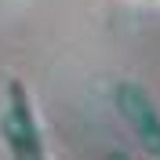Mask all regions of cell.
Listing matches in <instances>:
<instances>
[{"instance_id": "obj_1", "label": "cell", "mask_w": 160, "mask_h": 160, "mask_svg": "<svg viewBox=\"0 0 160 160\" xmlns=\"http://www.w3.org/2000/svg\"><path fill=\"white\" fill-rule=\"evenodd\" d=\"M113 106L128 124V131L135 135V142L142 146V153L149 160H160V109L153 95L138 80H120L113 88Z\"/></svg>"}, {"instance_id": "obj_3", "label": "cell", "mask_w": 160, "mask_h": 160, "mask_svg": "<svg viewBox=\"0 0 160 160\" xmlns=\"http://www.w3.org/2000/svg\"><path fill=\"white\" fill-rule=\"evenodd\" d=\"M106 160H131V157H128V153H124V149H113V153H109V157H106Z\"/></svg>"}, {"instance_id": "obj_2", "label": "cell", "mask_w": 160, "mask_h": 160, "mask_svg": "<svg viewBox=\"0 0 160 160\" xmlns=\"http://www.w3.org/2000/svg\"><path fill=\"white\" fill-rule=\"evenodd\" d=\"M4 138H8L11 160H48L44 135H40L37 113L29 106V91L18 80L8 88V109H4Z\"/></svg>"}]
</instances>
